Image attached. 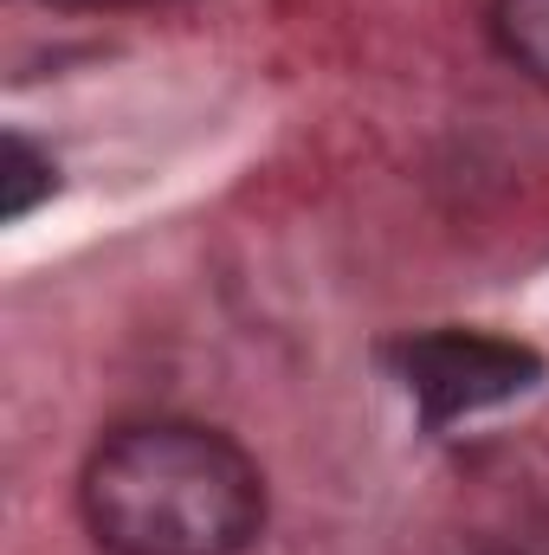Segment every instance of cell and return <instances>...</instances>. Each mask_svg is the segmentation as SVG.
Returning a JSON list of instances; mask_svg holds the SVG:
<instances>
[{"label":"cell","mask_w":549,"mask_h":555,"mask_svg":"<svg viewBox=\"0 0 549 555\" xmlns=\"http://www.w3.org/2000/svg\"><path fill=\"white\" fill-rule=\"evenodd\" d=\"M78 511L111 555H240L266 530V472L201 420H130L98 439Z\"/></svg>","instance_id":"6da1fadb"},{"label":"cell","mask_w":549,"mask_h":555,"mask_svg":"<svg viewBox=\"0 0 549 555\" xmlns=\"http://www.w3.org/2000/svg\"><path fill=\"white\" fill-rule=\"evenodd\" d=\"M401 362V382L420 401V414L433 420H459L478 414V408H498L511 395H524L537 382V356L505 343V336H478V330H433V336H413L395 349Z\"/></svg>","instance_id":"7a4b0ae2"},{"label":"cell","mask_w":549,"mask_h":555,"mask_svg":"<svg viewBox=\"0 0 549 555\" xmlns=\"http://www.w3.org/2000/svg\"><path fill=\"white\" fill-rule=\"evenodd\" d=\"M491 39L524 78L549 85V0H491Z\"/></svg>","instance_id":"3957f363"},{"label":"cell","mask_w":549,"mask_h":555,"mask_svg":"<svg viewBox=\"0 0 549 555\" xmlns=\"http://www.w3.org/2000/svg\"><path fill=\"white\" fill-rule=\"evenodd\" d=\"M52 188H59L52 155H39L26 137H7V175H0V207H7V220H26Z\"/></svg>","instance_id":"277c9868"},{"label":"cell","mask_w":549,"mask_h":555,"mask_svg":"<svg viewBox=\"0 0 549 555\" xmlns=\"http://www.w3.org/2000/svg\"><path fill=\"white\" fill-rule=\"evenodd\" d=\"M59 7H149V0H59Z\"/></svg>","instance_id":"5b68a950"}]
</instances>
